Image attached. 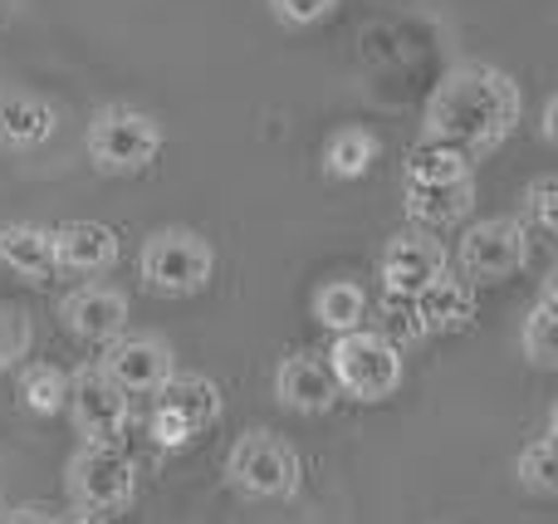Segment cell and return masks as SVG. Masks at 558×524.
Returning a JSON list of instances; mask_svg holds the SVG:
<instances>
[{"mask_svg": "<svg viewBox=\"0 0 558 524\" xmlns=\"http://www.w3.org/2000/svg\"><path fill=\"white\" fill-rule=\"evenodd\" d=\"M520 118H524V88L505 69L471 59V64L446 69L441 84L432 88V98L422 108V137L426 143H446L456 153H465L471 162H481L485 153L510 143Z\"/></svg>", "mask_w": 558, "mask_h": 524, "instance_id": "cell-1", "label": "cell"}, {"mask_svg": "<svg viewBox=\"0 0 558 524\" xmlns=\"http://www.w3.org/2000/svg\"><path fill=\"white\" fill-rule=\"evenodd\" d=\"M137 275L153 294L192 300L216 280V245L192 226H157L137 251Z\"/></svg>", "mask_w": 558, "mask_h": 524, "instance_id": "cell-2", "label": "cell"}, {"mask_svg": "<svg viewBox=\"0 0 558 524\" xmlns=\"http://www.w3.org/2000/svg\"><path fill=\"white\" fill-rule=\"evenodd\" d=\"M328 373H333L338 398L353 402H387L397 388H402V349L387 343L377 329H353L338 333L333 349L324 353Z\"/></svg>", "mask_w": 558, "mask_h": 524, "instance_id": "cell-3", "label": "cell"}, {"mask_svg": "<svg viewBox=\"0 0 558 524\" xmlns=\"http://www.w3.org/2000/svg\"><path fill=\"white\" fill-rule=\"evenodd\" d=\"M88 162L104 176H137L157 162L162 153V127H157L153 113L128 103H108L94 113L88 123Z\"/></svg>", "mask_w": 558, "mask_h": 524, "instance_id": "cell-4", "label": "cell"}, {"mask_svg": "<svg viewBox=\"0 0 558 524\" xmlns=\"http://www.w3.org/2000/svg\"><path fill=\"white\" fill-rule=\"evenodd\" d=\"M226 480H231L241 496H255V500H289L304 480V461L299 451L289 447L279 431H245V437L231 441L226 451Z\"/></svg>", "mask_w": 558, "mask_h": 524, "instance_id": "cell-5", "label": "cell"}, {"mask_svg": "<svg viewBox=\"0 0 558 524\" xmlns=\"http://www.w3.org/2000/svg\"><path fill=\"white\" fill-rule=\"evenodd\" d=\"M64 490L74 500L78 515H113V510H128L137 496V466L118 441L108 447H78L64 466Z\"/></svg>", "mask_w": 558, "mask_h": 524, "instance_id": "cell-6", "label": "cell"}, {"mask_svg": "<svg viewBox=\"0 0 558 524\" xmlns=\"http://www.w3.org/2000/svg\"><path fill=\"white\" fill-rule=\"evenodd\" d=\"M530 251H534V241L520 216H490V221L465 226L461 241H456L451 265L471 290H481V284H500L510 275H520L530 265Z\"/></svg>", "mask_w": 558, "mask_h": 524, "instance_id": "cell-7", "label": "cell"}, {"mask_svg": "<svg viewBox=\"0 0 558 524\" xmlns=\"http://www.w3.org/2000/svg\"><path fill=\"white\" fill-rule=\"evenodd\" d=\"M153 441L167 451H182L192 447L202 431H211L221 422L226 402H221V388L202 373H172L162 388L153 392Z\"/></svg>", "mask_w": 558, "mask_h": 524, "instance_id": "cell-8", "label": "cell"}, {"mask_svg": "<svg viewBox=\"0 0 558 524\" xmlns=\"http://www.w3.org/2000/svg\"><path fill=\"white\" fill-rule=\"evenodd\" d=\"M64 412L74 417V431L88 441V447H108V441H118L128 431V422H133V398L128 392H118L113 382L94 368H74L69 373V398H64Z\"/></svg>", "mask_w": 558, "mask_h": 524, "instance_id": "cell-9", "label": "cell"}, {"mask_svg": "<svg viewBox=\"0 0 558 524\" xmlns=\"http://www.w3.org/2000/svg\"><path fill=\"white\" fill-rule=\"evenodd\" d=\"M98 373H104L118 392H128V398H153L177 373V353H172V343H162L157 333H123V339L104 343Z\"/></svg>", "mask_w": 558, "mask_h": 524, "instance_id": "cell-10", "label": "cell"}, {"mask_svg": "<svg viewBox=\"0 0 558 524\" xmlns=\"http://www.w3.org/2000/svg\"><path fill=\"white\" fill-rule=\"evenodd\" d=\"M451 270V251H446L436 235L426 231H397L392 241L383 245V255H377V275H383V290L387 294H407V300H416V294L426 290V284L436 280V275Z\"/></svg>", "mask_w": 558, "mask_h": 524, "instance_id": "cell-11", "label": "cell"}, {"mask_svg": "<svg viewBox=\"0 0 558 524\" xmlns=\"http://www.w3.org/2000/svg\"><path fill=\"white\" fill-rule=\"evenodd\" d=\"M59 319H64V329L74 333L78 343H98V349H104V343H113L128 333V294L88 280V284H78V290L64 294Z\"/></svg>", "mask_w": 558, "mask_h": 524, "instance_id": "cell-12", "label": "cell"}, {"mask_svg": "<svg viewBox=\"0 0 558 524\" xmlns=\"http://www.w3.org/2000/svg\"><path fill=\"white\" fill-rule=\"evenodd\" d=\"M54 241V270L78 275V280H98L118 265V235L104 221H64L49 231Z\"/></svg>", "mask_w": 558, "mask_h": 524, "instance_id": "cell-13", "label": "cell"}, {"mask_svg": "<svg viewBox=\"0 0 558 524\" xmlns=\"http://www.w3.org/2000/svg\"><path fill=\"white\" fill-rule=\"evenodd\" d=\"M275 402L289 412H304V417H318L338 402L333 373L318 353H289L284 363L275 368Z\"/></svg>", "mask_w": 558, "mask_h": 524, "instance_id": "cell-14", "label": "cell"}, {"mask_svg": "<svg viewBox=\"0 0 558 524\" xmlns=\"http://www.w3.org/2000/svg\"><path fill=\"white\" fill-rule=\"evenodd\" d=\"M402 211L412 216V226L426 235L451 231V226H461L465 216L475 211V176H465V182H441V186L402 182Z\"/></svg>", "mask_w": 558, "mask_h": 524, "instance_id": "cell-15", "label": "cell"}, {"mask_svg": "<svg viewBox=\"0 0 558 524\" xmlns=\"http://www.w3.org/2000/svg\"><path fill=\"white\" fill-rule=\"evenodd\" d=\"M59 133V113L45 98L25 88H0V147L5 153H35Z\"/></svg>", "mask_w": 558, "mask_h": 524, "instance_id": "cell-16", "label": "cell"}, {"mask_svg": "<svg viewBox=\"0 0 558 524\" xmlns=\"http://www.w3.org/2000/svg\"><path fill=\"white\" fill-rule=\"evenodd\" d=\"M416 319H422L426 339H432V333H461V329H471V319H475V290L456 270L436 275V280L426 284L422 294H416Z\"/></svg>", "mask_w": 558, "mask_h": 524, "instance_id": "cell-17", "label": "cell"}, {"mask_svg": "<svg viewBox=\"0 0 558 524\" xmlns=\"http://www.w3.org/2000/svg\"><path fill=\"white\" fill-rule=\"evenodd\" d=\"M0 265L10 275H20L25 284H49L54 280V241H49L45 226L29 221H10L0 226Z\"/></svg>", "mask_w": 558, "mask_h": 524, "instance_id": "cell-18", "label": "cell"}, {"mask_svg": "<svg viewBox=\"0 0 558 524\" xmlns=\"http://www.w3.org/2000/svg\"><path fill=\"white\" fill-rule=\"evenodd\" d=\"M377 153H383L377 133H367V127H333L324 143V172L333 182H363L373 172Z\"/></svg>", "mask_w": 558, "mask_h": 524, "instance_id": "cell-19", "label": "cell"}, {"mask_svg": "<svg viewBox=\"0 0 558 524\" xmlns=\"http://www.w3.org/2000/svg\"><path fill=\"white\" fill-rule=\"evenodd\" d=\"M520 353L534 368H558V275H549L520 329Z\"/></svg>", "mask_w": 558, "mask_h": 524, "instance_id": "cell-20", "label": "cell"}, {"mask_svg": "<svg viewBox=\"0 0 558 524\" xmlns=\"http://www.w3.org/2000/svg\"><path fill=\"white\" fill-rule=\"evenodd\" d=\"M367 309H373V300H367L363 284L353 280H333L324 284V290L314 294V319L324 324L328 333H353V329H367Z\"/></svg>", "mask_w": 558, "mask_h": 524, "instance_id": "cell-21", "label": "cell"}, {"mask_svg": "<svg viewBox=\"0 0 558 524\" xmlns=\"http://www.w3.org/2000/svg\"><path fill=\"white\" fill-rule=\"evenodd\" d=\"M465 176H475V162L465 153H456V147L446 143H416L412 153H407V167H402V182H416V186H441V182H465Z\"/></svg>", "mask_w": 558, "mask_h": 524, "instance_id": "cell-22", "label": "cell"}, {"mask_svg": "<svg viewBox=\"0 0 558 524\" xmlns=\"http://www.w3.org/2000/svg\"><path fill=\"white\" fill-rule=\"evenodd\" d=\"M15 392H20V402H25L35 417H54V412H64L69 373L54 368V363H29V368H20Z\"/></svg>", "mask_w": 558, "mask_h": 524, "instance_id": "cell-23", "label": "cell"}, {"mask_svg": "<svg viewBox=\"0 0 558 524\" xmlns=\"http://www.w3.org/2000/svg\"><path fill=\"white\" fill-rule=\"evenodd\" d=\"M514 480L534 496H558V456H554V427H544L530 447L514 456Z\"/></svg>", "mask_w": 558, "mask_h": 524, "instance_id": "cell-24", "label": "cell"}, {"mask_svg": "<svg viewBox=\"0 0 558 524\" xmlns=\"http://www.w3.org/2000/svg\"><path fill=\"white\" fill-rule=\"evenodd\" d=\"M520 221H524V231L530 235H549L558 231V182L549 172H539L530 186H524V196H520Z\"/></svg>", "mask_w": 558, "mask_h": 524, "instance_id": "cell-25", "label": "cell"}, {"mask_svg": "<svg viewBox=\"0 0 558 524\" xmlns=\"http://www.w3.org/2000/svg\"><path fill=\"white\" fill-rule=\"evenodd\" d=\"M29 343H35V324H29V314L20 309V304H0V373L20 368V358L29 353Z\"/></svg>", "mask_w": 558, "mask_h": 524, "instance_id": "cell-26", "label": "cell"}, {"mask_svg": "<svg viewBox=\"0 0 558 524\" xmlns=\"http://www.w3.org/2000/svg\"><path fill=\"white\" fill-rule=\"evenodd\" d=\"M377 333H383L387 343H397V349H407V343L426 339V333H422V319H416V300L383 290V329H377Z\"/></svg>", "mask_w": 558, "mask_h": 524, "instance_id": "cell-27", "label": "cell"}, {"mask_svg": "<svg viewBox=\"0 0 558 524\" xmlns=\"http://www.w3.org/2000/svg\"><path fill=\"white\" fill-rule=\"evenodd\" d=\"M338 10V0H270V15L279 25H294V29H308L318 20H328Z\"/></svg>", "mask_w": 558, "mask_h": 524, "instance_id": "cell-28", "label": "cell"}, {"mask_svg": "<svg viewBox=\"0 0 558 524\" xmlns=\"http://www.w3.org/2000/svg\"><path fill=\"white\" fill-rule=\"evenodd\" d=\"M0 524H54V515L39 505H15V510H0Z\"/></svg>", "mask_w": 558, "mask_h": 524, "instance_id": "cell-29", "label": "cell"}, {"mask_svg": "<svg viewBox=\"0 0 558 524\" xmlns=\"http://www.w3.org/2000/svg\"><path fill=\"white\" fill-rule=\"evenodd\" d=\"M544 143H554V98L544 103Z\"/></svg>", "mask_w": 558, "mask_h": 524, "instance_id": "cell-30", "label": "cell"}, {"mask_svg": "<svg viewBox=\"0 0 558 524\" xmlns=\"http://www.w3.org/2000/svg\"><path fill=\"white\" fill-rule=\"evenodd\" d=\"M54 524H104V520H98V515H78V510H74V520H54Z\"/></svg>", "mask_w": 558, "mask_h": 524, "instance_id": "cell-31", "label": "cell"}]
</instances>
